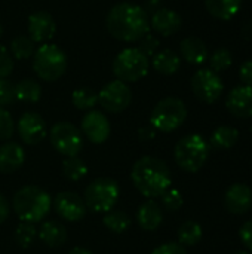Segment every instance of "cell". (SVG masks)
<instances>
[{"label": "cell", "mask_w": 252, "mask_h": 254, "mask_svg": "<svg viewBox=\"0 0 252 254\" xmlns=\"http://www.w3.org/2000/svg\"><path fill=\"white\" fill-rule=\"evenodd\" d=\"M37 237V231L34 228V223H28V222H21L18 226H16V231H15V241L18 243L19 247L22 249H27L30 247L34 240Z\"/></svg>", "instance_id": "obj_32"}, {"label": "cell", "mask_w": 252, "mask_h": 254, "mask_svg": "<svg viewBox=\"0 0 252 254\" xmlns=\"http://www.w3.org/2000/svg\"><path fill=\"white\" fill-rule=\"evenodd\" d=\"M13 71V57L3 45H0V79H6Z\"/></svg>", "instance_id": "obj_36"}, {"label": "cell", "mask_w": 252, "mask_h": 254, "mask_svg": "<svg viewBox=\"0 0 252 254\" xmlns=\"http://www.w3.org/2000/svg\"><path fill=\"white\" fill-rule=\"evenodd\" d=\"M13 131H15V124L10 113L6 109L0 107V140L7 141L13 135Z\"/></svg>", "instance_id": "obj_34"}, {"label": "cell", "mask_w": 252, "mask_h": 254, "mask_svg": "<svg viewBox=\"0 0 252 254\" xmlns=\"http://www.w3.org/2000/svg\"><path fill=\"white\" fill-rule=\"evenodd\" d=\"M160 198H162V204L169 211H177L183 207V196L177 189H166Z\"/></svg>", "instance_id": "obj_35"}, {"label": "cell", "mask_w": 252, "mask_h": 254, "mask_svg": "<svg viewBox=\"0 0 252 254\" xmlns=\"http://www.w3.org/2000/svg\"><path fill=\"white\" fill-rule=\"evenodd\" d=\"M65 52L52 43H43L33 54V70L45 82L61 79L67 70Z\"/></svg>", "instance_id": "obj_4"}, {"label": "cell", "mask_w": 252, "mask_h": 254, "mask_svg": "<svg viewBox=\"0 0 252 254\" xmlns=\"http://www.w3.org/2000/svg\"><path fill=\"white\" fill-rule=\"evenodd\" d=\"M50 143L55 150L67 158L77 156L83 146L82 132L70 122H58L50 129Z\"/></svg>", "instance_id": "obj_9"}, {"label": "cell", "mask_w": 252, "mask_h": 254, "mask_svg": "<svg viewBox=\"0 0 252 254\" xmlns=\"http://www.w3.org/2000/svg\"><path fill=\"white\" fill-rule=\"evenodd\" d=\"M206 10L217 19H232L241 9L242 0H205Z\"/></svg>", "instance_id": "obj_24"}, {"label": "cell", "mask_w": 252, "mask_h": 254, "mask_svg": "<svg viewBox=\"0 0 252 254\" xmlns=\"http://www.w3.org/2000/svg\"><path fill=\"white\" fill-rule=\"evenodd\" d=\"M149 57H146L138 48H126L120 51L113 61V73L117 80L138 82L149 71Z\"/></svg>", "instance_id": "obj_8"}, {"label": "cell", "mask_w": 252, "mask_h": 254, "mask_svg": "<svg viewBox=\"0 0 252 254\" xmlns=\"http://www.w3.org/2000/svg\"><path fill=\"white\" fill-rule=\"evenodd\" d=\"M163 220V213L157 202L154 201H147L144 202L137 213V222L141 229L144 231H154L160 226Z\"/></svg>", "instance_id": "obj_21"}, {"label": "cell", "mask_w": 252, "mask_h": 254, "mask_svg": "<svg viewBox=\"0 0 252 254\" xmlns=\"http://www.w3.org/2000/svg\"><path fill=\"white\" fill-rule=\"evenodd\" d=\"M223 88L220 76L209 68L198 70L192 77V91L203 103H215L221 97Z\"/></svg>", "instance_id": "obj_11"}, {"label": "cell", "mask_w": 252, "mask_h": 254, "mask_svg": "<svg viewBox=\"0 0 252 254\" xmlns=\"http://www.w3.org/2000/svg\"><path fill=\"white\" fill-rule=\"evenodd\" d=\"M143 9H144V12L149 15H153L156 10H159L160 7H162V1L160 0H147L146 3H144V6H141Z\"/></svg>", "instance_id": "obj_43"}, {"label": "cell", "mask_w": 252, "mask_h": 254, "mask_svg": "<svg viewBox=\"0 0 252 254\" xmlns=\"http://www.w3.org/2000/svg\"><path fill=\"white\" fill-rule=\"evenodd\" d=\"M154 137V131L151 128H141L140 129V138L141 140H149Z\"/></svg>", "instance_id": "obj_44"}, {"label": "cell", "mask_w": 252, "mask_h": 254, "mask_svg": "<svg viewBox=\"0 0 252 254\" xmlns=\"http://www.w3.org/2000/svg\"><path fill=\"white\" fill-rule=\"evenodd\" d=\"M132 182L138 192L146 198H157L171 186L169 167L159 158L143 156L138 159L131 173Z\"/></svg>", "instance_id": "obj_2"}, {"label": "cell", "mask_w": 252, "mask_h": 254, "mask_svg": "<svg viewBox=\"0 0 252 254\" xmlns=\"http://www.w3.org/2000/svg\"><path fill=\"white\" fill-rule=\"evenodd\" d=\"M108 33L122 42H138L150 31V19L144 9L134 3H119L107 15Z\"/></svg>", "instance_id": "obj_1"}, {"label": "cell", "mask_w": 252, "mask_h": 254, "mask_svg": "<svg viewBox=\"0 0 252 254\" xmlns=\"http://www.w3.org/2000/svg\"><path fill=\"white\" fill-rule=\"evenodd\" d=\"M10 54L16 60H27L34 54V42L28 36H18L10 42Z\"/></svg>", "instance_id": "obj_30"}, {"label": "cell", "mask_w": 252, "mask_h": 254, "mask_svg": "<svg viewBox=\"0 0 252 254\" xmlns=\"http://www.w3.org/2000/svg\"><path fill=\"white\" fill-rule=\"evenodd\" d=\"M50 204V196L37 186H24L13 196V211L21 222H40L49 213Z\"/></svg>", "instance_id": "obj_3"}, {"label": "cell", "mask_w": 252, "mask_h": 254, "mask_svg": "<svg viewBox=\"0 0 252 254\" xmlns=\"http://www.w3.org/2000/svg\"><path fill=\"white\" fill-rule=\"evenodd\" d=\"M71 101L79 110H91L98 103V94L91 88H77L71 95Z\"/></svg>", "instance_id": "obj_29"}, {"label": "cell", "mask_w": 252, "mask_h": 254, "mask_svg": "<svg viewBox=\"0 0 252 254\" xmlns=\"http://www.w3.org/2000/svg\"><path fill=\"white\" fill-rule=\"evenodd\" d=\"M102 222L114 234H123L131 226V217L125 211H108Z\"/></svg>", "instance_id": "obj_28"}, {"label": "cell", "mask_w": 252, "mask_h": 254, "mask_svg": "<svg viewBox=\"0 0 252 254\" xmlns=\"http://www.w3.org/2000/svg\"><path fill=\"white\" fill-rule=\"evenodd\" d=\"M18 132L25 144L34 146L43 141V138L48 134V128L43 118L39 113L27 112L21 116L18 122Z\"/></svg>", "instance_id": "obj_14"}, {"label": "cell", "mask_w": 252, "mask_h": 254, "mask_svg": "<svg viewBox=\"0 0 252 254\" xmlns=\"http://www.w3.org/2000/svg\"><path fill=\"white\" fill-rule=\"evenodd\" d=\"M187 118L186 104L175 97H168L160 100L150 116L151 127L162 132H172L178 129Z\"/></svg>", "instance_id": "obj_7"}, {"label": "cell", "mask_w": 252, "mask_h": 254, "mask_svg": "<svg viewBox=\"0 0 252 254\" xmlns=\"http://www.w3.org/2000/svg\"><path fill=\"white\" fill-rule=\"evenodd\" d=\"M159 48V39H156L153 34H146L141 40H140V51L146 55V57H153L156 54Z\"/></svg>", "instance_id": "obj_38"}, {"label": "cell", "mask_w": 252, "mask_h": 254, "mask_svg": "<svg viewBox=\"0 0 252 254\" xmlns=\"http://www.w3.org/2000/svg\"><path fill=\"white\" fill-rule=\"evenodd\" d=\"M226 210L232 214H245L252 207V190L244 183L230 186L224 196Z\"/></svg>", "instance_id": "obj_17"}, {"label": "cell", "mask_w": 252, "mask_h": 254, "mask_svg": "<svg viewBox=\"0 0 252 254\" xmlns=\"http://www.w3.org/2000/svg\"><path fill=\"white\" fill-rule=\"evenodd\" d=\"M9 214H10V205H9L7 199L0 195V223L6 222Z\"/></svg>", "instance_id": "obj_42"}, {"label": "cell", "mask_w": 252, "mask_h": 254, "mask_svg": "<svg viewBox=\"0 0 252 254\" xmlns=\"http://www.w3.org/2000/svg\"><path fill=\"white\" fill-rule=\"evenodd\" d=\"M226 106L229 112L239 118L247 119L252 116V86L241 85L233 88L226 100Z\"/></svg>", "instance_id": "obj_16"}, {"label": "cell", "mask_w": 252, "mask_h": 254, "mask_svg": "<svg viewBox=\"0 0 252 254\" xmlns=\"http://www.w3.org/2000/svg\"><path fill=\"white\" fill-rule=\"evenodd\" d=\"M180 51H181V57L190 64L199 65L203 64L208 58V48L205 42L196 36L183 39L180 43Z\"/></svg>", "instance_id": "obj_20"}, {"label": "cell", "mask_w": 252, "mask_h": 254, "mask_svg": "<svg viewBox=\"0 0 252 254\" xmlns=\"http://www.w3.org/2000/svg\"><path fill=\"white\" fill-rule=\"evenodd\" d=\"M239 140L238 129L232 127H220L214 131L211 137V146L218 150H227L232 149Z\"/></svg>", "instance_id": "obj_25"}, {"label": "cell", "mask_w": 252, "mask_h": 254, "mask_svg": "<svg viewBox=\"0 0 252 254\" xmlns=\"http://www.w3.org/2000/svg\"><path fill=\"white\" fill-rule=\"evenodd\" d=\"M233 254H250L248 252H236V253H233Z\"/></svg>", "instance_id": "obj_46"}, {"label": "cell", "mask_w": 252, "mask_h": 254, "mask_svg": "<svg viewBox=\"0 0 252 254\" xmlns=\"http://www.w3.org/2000/svg\"><path fill=\"white\" fill-rule=\"evenodd\" d=\"M25 161L24 149L13 141H7L0 146V171L4 174H10L18 171Z\"/></svg>", "instance_id": "obj_19"}, {"label": "cell", "mask_w": 252, "mask_h": 254, "mask_svg": "<svg viewBox=\"0 0 252 254\" xmlns=\"http://www.w3.org/2000/svg\"><path fill=\"white\" fill-rule=\"evenodd\" d=\"M1 34H3V27L0 25V37H1Z\"/></svg>", "instance_id": "obj_47"}, {"label": "cell", "mask_w": 252, "mask_h": 254, "mask_svg": "<svg viewBox=\"0 0 252 254\" xmlns=\"http://www.w3.org/2000/svg\"><path fill=\"white\" fill-rule=\"evenodd\" d=\"M175 161L187 173L199 171L208 156H209V144L199 134H190L183 137L175 146Z\"/></svg>", "instance_id": "obj_5"}, {"label": "cell", "mask_w": 252, "mask_h": 254, "mask_svg": "<svg viewBox=\"0 0 252 254\" xmlns=\"http://www.w3.org/2000/svg\"><path fill=\"white\" fill-rule=\"evenodd\" d=\"M241 82L247 86H252V61H245L239 70Z\"/></svg>", "instance_id": "obj_41"}, {"label": "cell", "mask_w": 252, "mask_h": 254, "mask_svg": "<svg viewBox=\"0 0 252 254\" xmlns=\"http://www.w3.org/2000/svg\"><path fill=\"white\" fill-rule=\"evenodd\" d=\"M120 189L116 180L100 177L85 189V205L92 213H108L117 204Z\"/></svg>", "instance_id": "obj_6"}, {"label": "cell", "mask_w": 252, "mask_h": 254, "mask_svg": "<svg viewBox=\"0 0 252 254\" xmlns=\"http://www.w3.org/2000/svg\"><path fill=\"white\" fill-rule=\"evenodd\" d=\"M232 54L229 49L226 48H218L209 58V65H211V70L218 73V71H224L227 70L230 65H232Z\"/></svg>", "instance_id": "obj_33"}, {"label": "cell", "mask_w": 252, "mask_h": 254, "mask_svg": "<svg viewBox=\"0 0 252 254\" xmlns=\"http://www.w3.org/2000/svg\"><path fill=\"white\" fill-rule=\"evenodd\" d=\"M132 101V92L129 86L122 80H113L107 83L98 92V103L110 113H120L129 107Z\"/></svg>", "instance_id": "obj_10"}, {"label": "cell", "mask_w": 252, "mask_h": 254, "mask_svg": "<svg viewBox=\"0 0 252 254\" xmlns=\"http://www.w3.org/2000/svg\"><path fill=\"white\" fill-rule=\"evenodd\" d=\"M111 127L107 116L102 112L91 110L82 119V132L85 137L95 144L104 143L110 135Z\"/></svg>", "instance_id": "obj_13"}, {"label": "cell", "mask_w": 252, "mask_h": 254, "mask_svg": "<svg viewBox=\"0 0 252 254\" xmlns=\"http://www.w3.org/2000/svg\"><path fill=\"white\" fill-rule=\"evenodd\" d=\"M202 238V228L196 222H184L178 229V240L181 246H195Z\"/></svg>", "instance_id": "obj_27"}, {"label": "cell", "mask_w": 252, "mask_h": 254, "mask_svg": "<svg viewBox=\"0 0 252 254\" xmlns=\"http://www.w3.org/2000/svg\"><path fill=\"white\" fill-rule=\"evenodd\" d=\"M151 65L154 70L160 74H174L180 70L181 67V58L171 49H163L157 54L153 55Z\"/></svg>", "instance_id": "obj_23"}, {"label": "cell", "mask_w": 252, "mask_h": 254, "mask_svg": "<svg viewBox=\"0 0 252 254\" xmlns=\"http://www.w3.org/2000/svg\"><path fill=\"white\" fill-rule=\"evenodd\" d=\"M68 254H92L88 249H83V247H74L73 250H70Z\"/></svg>", "instance_id": "obj_45"}, {"label": "cell", "mask_w": 252, "mask_h": 254, "mask_svg": "<svg viewBox=\"0 0 252 254\" xmlns=\"http://www.w3.org/2000/svg\"><path fill=\"white\" fill-rule=\"evenodd\" d=\"M151 254H187L186 249L178 243H166L153 250Z\"/></svg>", "instance_id": "obj_39"}, {"label": "cell", "mask_w": 252, "mask_h": 254, "mask_svg": "<svg viewBox=\"0 0 252 254\" xmlns=\"http://www.w3.org/2000/svg\"><path fill=\"white\" fill-rule=\"evenodd\" d=\"M27 33L33 42L45 43L50 40L56 33V22L49 12L39 10L28 16Z\"/></svg>", "instance_id": "obj_12"}, {"label": "cell", "mask_w": 252, "mask_h": 254, "mask_svg": "<svg viewBox=\"0 0 252 254\" xmlns=\"http://www.w3.org/2000/svg\"><path fill=\"white\" fill-rule=\"evenodd\" d=\"M62 171H64V176L71 180V182H77V180H82L86 173H88V168H86V164L77 158V156H71V158H67L62 164Z\"/></svg>", "instance_id": "obj_31"}, {"label": "cell", "mask_w": 252, "mask_h": 254, "mask_svg": "<svg viewBox=\"0 0 252 254\" xmlns=\"http://www.w3.org/2000/svg\"><path fill=\"white\" fill-rule=\"evenodd\" d=\"M39 238L49 247H59L67 241V229L59 222L49 220L40 226Z\"/></svg>", "instance_id": "obj_22"}, {"label": "cell", "mask_w": 252, "mask_h": 254, "mask_svg": "<svg viewBox=\"0 0 252 254\" xmlns=\"http://www.w3.org/2000/svg\"><path fill=\"white\" fill-rule=\"evenodd\" d=\"M239 237H241L242 243L245 244V247L252 253V220L245 222V223L241 226Z\"/></svg>", "instance_id": "obj_40"}, {"label": "cell", "mask_w": 252, "mask_h": 254, "mask_svg": "<svg viewBox=\"0 0 252 254\" xmlns=\"http://www.w3.org/2000/svg\"><path fill=\"white\" fill-rule=\"evenodd\" d=\"M53 205L56 213L67 222H79L86 214L85 201L74 192L58 193Z\"/></svg>", "instance_id": "obj_15"}, {"label": "cell", "mask_w": 252, "mask_h": 254, "mask_svg": "<svg viewBox=\"0 0 252 254\" xmlns=\"http://www.w3.org/2000/svg\"><path fill=\"white\" fill-rule=\"evenodd\" d=\"M42 95L40 85L33 79H22L15 85V100L24 103H37Z\"/></svg>", "instance_id": "obj_26"}, {"label": "cell", "mask_w": 252, "mask_h": 254, "mask_svg": "<svg viewBox=\"0 0 252 254\" xmlns=\"http://www.w3.org/2000/svg\"><path fill=\"white\" fill-rule=\"evenodd\" d=\"M181 24H183L181 16L175 10L166 9V7H160L150 18V27L156 33L166 36V37L175 34L181 28Z\"/></svg>", "instance_id": "obj_18"}, {"label": "cell", "mask_w": 252, "mask_h": 254, "mask_svg": "<svg viewBox=\"0 0 252 254\" xmlns=\"http://www.w3.org/2000/svg\"><path fill=\"white\" fill-rule=\"evenodd\" d=\"M15 101V85L7 79H0V107L9 106Z\"/></svg>", "instance_id": "obj_37"}]
</instances>
